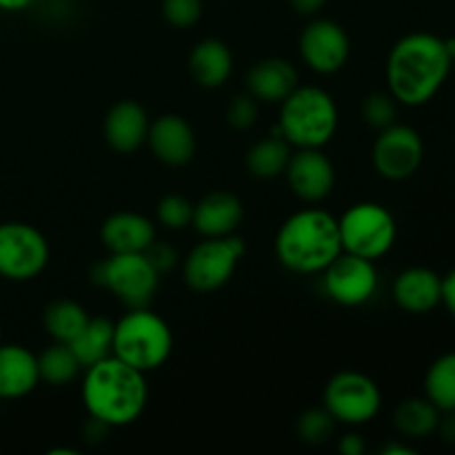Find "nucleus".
I'll return each mask as SVG.
<instances>
[{
  "instance_id": "obj_8",
  "label": "nucleus",
  "mask_w": 455,
  "mask_h": 455,
  "mask_svg": "<svg viewBox=\"0 0 455 455\" xmlns=\"http://www.w3.org/2000/svg\"><path fill=\"white\" fill-rule=\"evenodd\" d=\"M244 249H247L244 240L234 234L222 238H204L191 249L182 265V278L187 287L198 293H212L225 287L235 274Z\"/></svg>"
},
{
  "instance_id": "obj_15",
  "label": "nucleus",
  "mask_w": 455,
  "mask_h": 455,
  "mask_svg": "<svg viewBox=\"0 0 455 455\" xmlns=\"http://www.w3.org/2000/svg\"><path fill=\"white\" fill-rule=\"evenodd\" d=\"M147 145L167 167H185L196 156L194 127L178 114H164L149 124Z\"/></svg>"
},
{
  "instance_id": "obj_3",
  "label": "nucleus",
  "mask_w": 455,
  "mask_h": 455,
  "mask_svg": "<svg viewBox=\"0 0 455 455\" xmlns=\"http://www.w3.org/2000/svg\"><path fill=\"white\" fill-rule=\"evenodd\" d=\"M342 253L338 218L324 209H302L275 234V258L293 274H320Z\"/></svg>"
},
{
  "instance_id": "obj_33",
  "label": "nucleus",
  "mask_w": 455,
  "mask_h": 455,
  "mask_svg": "<svg viewBox=\"0 0 455 455\" xmlns=\"http://www.w3.org/2000/svg\"><path fill=\"white\" fill-rule=\"evenodd\" d=\"M227 120L234 129H249L258 120V100L251 93H238L227 107Z\"/></svg>"
},
{
  "instance_id": "obj_25",
  "label": "nucleus",
  "mask_w": 455,
  "mask_h": 455,
  "mask_svg": "<svg viewBox=\"0 0 455 455\" xmlns=\"http://www.w3.org/2000/svg\"><path fill=\"white\" fill-rule=\"evenodd\" d=\"M87 309L76 300H67V298L53 300L43 314V324L49 336L53 338V342H65V345L76 340V336L87 327Z\"/></svg>"
},
{
  "instance_id": "obj_19",
  "label": "nucleus",
  "mask_w": 455,
  "mask_h": 455,
  "mask_svg": "<svg viewBox=\"0 0 455 455\" xmlns=\"http://www.w3.org/2000/svg\"><path fill=\"white\" fill-rule=\"evenodd\" d=\"M100 240L109 253H142L156 240V227L142 213L118 212L102 222Z\"/></svg>"
},
{
  "instance_id": "obj_5",
  "label": "nucleus",
  "mask_w": 455,
  "mask_h": 455,
  "mask_svg": "<svg viewBox=\"0 0 455 455\" xmlns=\"http://www.w3.org/2000/svg\"><path fill=\"white\" fill-rule=\"evenodd\" d=\"M173 351L169 324L147 307L129 309L114 324V355L142 373L156 371Z\"/></svg>"
},
{
  "instance_id": "obj_26",
  "label": "nucleus",
  "mask_w": 455,
  "mask_h": 455,
  "mask_svg": "<svg viewBox=\"0 0 455 455\" xmlns=\"http://www.w3.org/2000/svg\"><path fill=\"white\" fill-rule=\"evenodd\" d=\"M289 158H291V145L283 136H271L258 140L247 154V169L251 176L260 180H271L284 173Z\"/></svg>"
},
{
  "instance_id": "obj_1",
  "label": "nucleus",
  "mask_w": 455,
  "mask_h": 455,
  "mask_svg": "<svg viewBox=\"0 0 455 455\" xmlns=\"http://www.w3.org/2000/svg\"><path fill=\"white\" fill-rule=\"evenodd\" d=\"M447 40L427 31H413L391 47L387 58V84L395 102L427 105L447 83L451 71Z\"/></svg>"
},
{
  "instance_id": "obj_13",
  "label": "nucleus",
  "mask_w": 455,
  "mask_h": 455,
  "mask_svg": "<svg viewBox=\"0 0 455 455\" xmlns=\"http://www.w3.org/2000/svg\"><path fill=\"white\" fill-rule=\"evenodd\" d=\"M351 43L342 25L329 18H315L300 34V56L315 74H336L347 65Z\"/></svg>"
},
{
  "instance_id": "obj_39",
  "label": "nucleus",
  "mask_w": 455,
  "mask_h": 455,
  "mask_svg": "<svg viewBox=\"0 0 455 455\" xmlns=\"http://www.w3.org/2000/svg\"><path fill=\"white\" fill-rule=\"evenodd\" d=\"M34 3L36 0H0V12H22Z\"/></svg>"
},
{
  "instance_id": "obj_31",
  "label": "nucleus",
  "mask_w": 455,
  "mask_h": 455,
  "mask_svg": "<svg viewBox=\"0 0 455 455\" xmlns=\"http://www.w3.org/2000/svg\"><path fill=\"white\" fill-rule=\"evenodd\" d=\"M398 116V107H395V98L391 93H371L363 100V118L369 127L373 129H387L395 123Z\"/></svg>"
},
{
  "instance_id": "obj_20",
  "label": "nucleus",
  "mask_w": 455,
  "mask_h": 455,
  "mask_svg": "<svg viewBox=\"0 0 455 455\" xmlns=\"http://www.w3.org/2000/svg\"><path fill=\"white\" fill-rule=\"evenodd\" d=\"M38 382V355L22 345H0V398H25Z\"/></svg>"
},
{
  "instance_id": "obj_4",
  "label": "nucleus",
  "mask_w": 455,
  "mask_h": 455,
  "mask_svg": "<svg viewBox=\"0 0 455 455\" xmlns=\"http://www.w3.org/2000/svg\"><path fill=\"white\" fill-rule=\"evenodd\" d=\"M338 105L329 92L298 84L280 102L278 129L298 149H323L338 132Z\"/></svg>"
},
{
  "instance_id": "obj_21",
  "label": "nucleus",
  "mask_w": 455,
  "mask_h": 455,
  "mask_svg": "<svg viewBox=\"0 0 455 455\" xmlns=\"http://www.w3.org/2000/svg\"><path fill=\"white\" fill-rule=\"evenodd\" d=\"M298 87V71L284 58L258 60L247 74V89L256 100L280 105Z\"/></svg>"
},
{
  "instance_id": "obj_12",
  "label": "nucleus",
  "mask_w": 455,
  "mask_h": 455,
  "mask_svg": "<svg viewBox=\"0 0 455 455\" xmlns=\"http://www.w3.org/2000/svg\"><path fill=\"white\" fill-rule=\"evenodd\" d=\"M324 291L342 307H363L378 291V269L373 260L342 251L324 269Z\"/></svg>"
},
{
  "instance_id": "obj_16",
  "label": "nucleus",
  "mask_w": 455,
  "mask_h": 455,
  "mask_svg": "<svg viewBox=\"0 0 455 455\" xmlns=\"http://www.w3.org/2000/svg\"><path fill=\"white\" fill-rule=\"evenodd\" d=\"M149 116L136 100H118L105 116L102 132L107 145L118 154H133L147 142Z\"/></svg>"
},
{
  "instance_id": "obj_7",
  "label": "nucleus",
  "mask_w": 455,
  "mask_h": 455,
  "mask_svg": "<svg viewBox=\"0 0 455 455\" xmlns=\"http://www.w3.org/2000/svg\"><path fill=\"white\" fill-rule=\"evenodd\" d=\"M93 283L109 289L129 309L149 307L158 291L160 274L142 253H111L93 271Z\"/></svg>"
},
{
  "instance_id": "obj_14",
  "label": "nucleus",
  "mask_w": 455,
  "mask_h": 455,
  "mask_svg": "<svg viewBox=\"0 0 455 455\" xmlns=\"http://www.w3.org/2000/svg\"><path fill=\"white\" fill-rule=\"evenodd\" d=\"M284 173L293 194L305 203H320L336 185L333 163L320 149H298L296 154L291 151Z\"/></svg>"
},
{
  "instance_id": "obj_9",
  "label": "nucleus",
  "mask_w": 455,
  "mask_h": 455,
  "mask_svg": "<svg viewBox=\"0 0 455 455\" xmlns=\"http://www.w3.org/2000/svg\"><path fill=\"white\" fill-rule=\"evenodd\" d=\"M324 409L342 425L360 427L380 413L382 394L376 380L360 371H340L324 387Z\"/></svg>"
},
{
  "instance_id": "obj_27",
  "label": "nucleus",
  "mask_w": 455,
  "mask_h": 455,
  "mask_svg": "<svg viewBox=\"0 0 455 455\" xmlns=\"http://www.w3.org/2000/svg\"><path fill=\"white\" fill-rule=\"evenodd\" d=\"M80 369H83V364L76 358L74 349L65 342H53L52 347H47L38 355L40 380L52 387H65L74 382L78 378Z\"/></svg>"
},
{
  "instance_id": "obj_22",
  "label": "nucleus",
  "mask_w": 455,
  "mask_h": 455,
  "mask_svg": "<svg viewBox=\"0 0 455 455\" xmlns=\"http://www.w3.org/2000/svg\"><path fill=\"white\" fill-rule=\"evenodd\" d=\"M231 71H234V56L220 38H204L191 49L189 74L200 87H222L229 80Z\"/></svg>"
},
{
  "instance_id": "obj_6",
  "label": "nucleus",
  "mask_w": 455,
  "mask_h": 455,
  "mask_svg": "<svg viewBox=\"0 0 455 455\" xmlns=\"http://www.w3.org/2000/svg\"><path fill=\"white\" fill-rule=\"evenodd\" d=\"M342 251L378 260L394 249L398 225L394 213L378 203H358L338 218Z\"/></svg>"
},
{
  "instance_id": "obj_18",
  "label": "nucleus",
  "mask_w": 455,
  "mask_h": 455,
  "mask_svg": "<svg viewBox=\"0 0 455 455\" xmlns=\"http://www.w3.org/2000/svg\"><path fill=\"white\" fill-rule=\"evenodd\" d=\"M394 300L409 314H429L443 300V278L427 267H409L395 278Z\"/></svg>"
},
{
  "instance_id": "obj_23",
  "label": "nucleus",
  "mask_w": 455,
  "mask_h": 455,
  "mask_svg": "<svg viewBox=\"0 0 455 455\" xmlns=\"http://www.w3.org/2000/svg\"><path fill=\"white\" fill-rule=\"evenodd\" d=\"M443 411L429 398H407L395 407L394 425L400 435L411 440L435 434Z\"/></svg>"
},
{
  "instance_id": "obj_30",
  "label": "nucleus",
  "mask_w": 455,
  "mask_h": 455,
  "mask_svg": "<svg viewBox=\"0 0 455 455\" xmlns=\"http://www.w3.org/2000/svg\"><path fill=\"white\" fill-rule=\"evenodd\" d=\"M160 225L172 231H182L194 222V203L180 194H169L156 207Z\"/></svg>"
},
{
  "instance_id": "obj_28",
  "label": "nucleus",
  "mask_w": 455,
  "mask_h": 455,
  "mask_svg": "<svg viewBox=\"0 0 455 455\" xmlns=\"http://www.w3.org/2000/svg\"><path fill=\"white\" fill-rule=\"evenodd\" d=\"M425 395L440 411H455V351L440 355L425 376Z\"/></svg>"
},
{
  "instance_id": "obj_40",
  "label": "nucleus",
  "mask_w": 455,
  "mask_h": 455,
  "mask_svg": "<svg viewBox=\"0 0 455 455\" xmlns=\"http://www.w3.org/2000/svg\"><path fill=\"white\" fill-rule=\"evenodd\" d=\"M382 455H416V449L407 447L403 443H389L382 447Z\"/></svg>"
},
{
  "instance_id": "obj_38",
  "label": "nucleus",
  "mask_w": 455,
  "mask_h": 455,
  "mask_svg": "<svg viewBox=\"0 0 455 455\" xmlns=\"http://www.w3.org/2000/svg\"><path fill=\"white\" fill-rule=\"evenodd\" d=\"M289 4L300 16H315L327 4V0H289Z\"/></svg>"
},
{
  "instance_id": "obj_24",
  "label": "nucleus",
  "mask_w": 455,
  "mask_h": 455,
  "mask_svg": "<svg viewBox=\"0 0 455 455\" xmlns=\"http://www.w3.org/2000/svg\"><path fill=\"white\" fill-rule=\"evenodd\" d=\"M83 369L114 355V323L107 318H89L87 327L69 342Z\"/></svg>"
},
{
  "instance_id": "obj_42",
  "label": "nucleus",
  "mask_w": 455,
  "mask_h": 455,
  "mask_svg": "<svg viewBox=\"0 0 455 455\" xmlns=\"http://www.w3.org/2000/svg\"><path fill=\"white\" fill-rule=\"evenodd\" d=\"M0 336H3V324H0Z\"/></svg>"
},
{
  "instance_id": "obj_37",
  "label": "nucleus",
  "mask_w": 455,
  "mask_h": 455,
  "mask_svg": "<svg viewBox=\"0 0 455 455\" xmlns=\"http://www.w3.org/2000/svg\"><path fill=\"white\" fill-rule=\"evenodd\" d=\"M435 431H438L444 443L455 444V411H444V416H440L438 429Z\"/></svg>"
},
{
  "instance_id": "obj_10",
  "label": "nucleus",
  "mask_w": 455,
  "mask_h": 455,
  "mask_svg": "<svg viewBox=\"0 0 455 455\" xmlns=\"http://www.w3.org/2000/svg\"><path fill=\"white\" fill-rule=\"evenodd\" d=\"M49 265V243L34 225L0 222V278L34 280Z\"/></svg>"
},
{
  "instance_id": "obj_2",
  "label": "nucleus",
  "mask_w": 455,
  "mask_h": 455,
  "mask_svg": "<svg viewBox=\"0 0 455 455\" xmlns=\"http://www.w3.org/2000/svg\"><path fill=\"white\" fill-rule=\"evenodd\" d=\"M149 398L145 373L129 367L116 355L87 367L83 382V403L89 418L107 427L133 425L142 416Z\"/></svg>"
},
{
  "instance_id": "obj_11",
  "label": "nucleus",
  "mask_w": 455,
  "mask_h": 455,
  "mask_svg": "<svg viewBox=\"0 0 455 455\" xmlns=\"http://www.w3.org/2000/svg\"><path fill=\"white\" fill-rule=\"evenodd\" d=\"M425 158L420 133L409 124H391L382 129L373 145V167L387 180H407L416 176Z\"/></svg>"
},
{
  "instance_id": "obj_36",
  "label": "nucleus",
  "mask_w": 455,
  "mask_h": 455,
  "mask_svg": "<svg viewBox=\"0 0 455 455\" xmlns=\"http://www.w3.org/2000/svg\"><path fill=\"white\" fill-rule=\"evenodd\" d=\"M440 302L447 307L449 314L455 318V269L449 271V274L443 278V300Z\"/></svg>"
},
{
  "instance_id": "obj_41",
  "label": "nucleus",
  "mask_w": 455,
  "mask_h": 455,
  "mask_svg": "<svg viewBox=\"0 0 455 455\" xmlns=\"http://www.w3.org/2000/svg\"><path fill=\"white\" fill-rule=\"evenodd\" d=\"M447 49H449V53H451V60L455 62V38L447 40Z\"/></svg>"
},
{
  "instance_id": "obj_35",
  "label": "nucleus",
  "mask_w": 455,
  "mask_h": 455,
  "mask_svg": "<svg viewBox=\"0 0 455 455\" xmlns=\"http://www.w3.org/2000/svg\"><path fill=\"white\" fill-rule=\"evenodd\" d=\"M338 449H340L342 455H363L364 449H367V444H364L363 435L360 434H345L340 438V443H338Z\"/></svg>"
},
{
  "instance_id": "obj_29",
  "label": "nucleus",
  "mask_w": 455,
  "mask_h": 455,
  "mask_svg": "<svg viewBox=\"0 0 455 455\" xmlns=\"http://www.w3.org/2000/svg\"><path fill=\"white\" fill-rule=\"evenodd\" d=\"M336 418L327 411V409H307L300 418H298V438L305 444H314V447H320V444H327L329 440L336 434Z\"/></svg>"
},
{
  "instance_id": "obj_17",
  "label": "nucleus",
  "mask_w": 455,
  "mask_h": 455,
  "mask_svg": "<svg viewBox=\"0 0 455 455\" xmlns=\"http://www.w3.org/2000/svg\"><path fill=\"white\" fill-rule=\"evenodd\" d=\"M244 207L240 198L231 191H212L200 203L194 204V222L200 235L204 238H222L231 235L240 227Z\"/></svg>"
},
{
  "instance_id": "obj_32",
  "label": "nucleus",
  "mask_w": 455,
  "mask_h": 455,
  "mask_svg": "<svg viewBox=\"0 0 455 455\" xmlns=\"http://www.w3.org/2000/svg\"><path fill=\"white\" fill-rule=\"evenodd\" d=\"M163 16L176 29H189L203 16V0H163Z\"/></svg>"
},
{
  "instance_id": "obj_34",
  "label": "nucleus",
  "mask_w": 455,
  "mask_h": 455,
  "mask_svg": "<svg viewBox=\"0 0 455 455\" xmlns=\"http://www.w3.org/2000/svg\"><path fill=\"white\" fill-rule=\"evenodd\" d=\"M145 256L149 258V262L154 265V269L158 271V274H167V271H172L178 260V253L173 251L169 244L156 243V240L145 249Z\"/></svg>"
}]
</instances>
